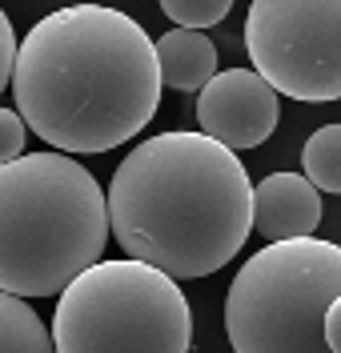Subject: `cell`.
Masks as SVG:
<instances>
[{"instance_id": "obj_1", "label": "cell", "mask_w": 341, "mask_h": 353, "mask_svg": "<svg viewBox=\"0 0 341 353\" xmlns=\"http://www.w3.org/2000/svg\"><path fill=\"white\" fill-rule=\"evenodd\" d=\"M149 32L109 4H65L17 44L12 97L24 125L56 153H109L161 105Z\"/></svg>"}, {"instance_id": "obj_2", "label": "cell", "mask_w": 341, "mask_h": 353, "mask_svg": "<svg viewBox=\"0 0 341 353\" xmlns=\"http://www.w3.org/2000/svg\"><path fill=\"white\" fill-rule=\"evenodd\" d=\"M109 233L133 257L177 277H209L253 233V185L233 149L205 132H157L109 181Z\"/></svg>"}, {"instance_id": "obj_3", "label": "cell", "mask_w": 341, "mask_h": 353, "mask_svg": "<svg viewBox=\"0 0 341 353\" xmlns=\"http://www.w3.org/2000/svg\"><path fill=\"white\" fill-rule=\"evenodd\" d=\"M109 201L68 153H24L0 165V293L56 297L101 261Z\"/></svg>"}, {"instance_id": "obj_4", "label": "cell", "mask_w": 341, "mask_h": 353, "mask_svg": "<svg viewBox=\"0 0 341 353\" xmlns=\"http://www.w3.org/2000/svg\"><path fill=\"white\" fill-rule=\"evenodd\" d=\"M341 293V245L269 241L237 269L225 297L233 353H329L325 309Z\"/></svg>"}, {"instance_id": "obj_5", "label": "cell", "mask_w": 341, "mask_h": 353, "mask_svg": "<svg viewBox=\"0 0 341 353\" xmlns=\"http://www.w3.org/2000/svg\"><path fill=\"white\" fill-rule=\"evenodd\" d=\"M56 353H189L193 313L181 285L145 261H96L52 313Z\"/></svg>"}, {"instance_id": "obj_6", "label": "cell", "mask_w": 341, "mask_h": 353, "mask_svg": "<svg viewBox=\"0 0 341 353\" xmlns=\"http://www.w3.org/2000/svg\"><path fill=\"white\" fill-rule=\"evenodd\" d=\"M245 52L289 101H341V0H253Z\"/></svg>"}, {"instance_id": "obj_7", "label": "cell", "mask_w": 341, "mask_h": 353, "mask_svg": "<svg viewBox=\"0 0 341 353\" xmlns=\"http://www.w3.org/2000/svg\"><path fill=\"white\" fill-rule=\"evenodd\" d=\"M277 88L257 68H225L197 97V125L225 149H257L277 129Z\"/></svg>"}, {"instance_id": "obj_8", "label": "cell", "mask_w": 341, "mask_h": 353, "mask_svg": "<svg viewBox=\"0 0 341 353\" xmlns=\"http://www.w3.org/2000/svg\"><path fill=\"white\" fill-rule=\"evenodd\" d=\"M321 225V193L305 173H269L253 189V229L265 241L313 237Z\"/></svg>"}, {"instance_id": "obj_9", "label": "cell", "mask_w": 341, "mask_h": 353, "mask_svg": "<svg viewBox=\"0 0 341 353\" xmlns=\"http://www.w3.org/2000/svg\"><path fill=\"white\" fill-rule=\"evenodd\" d=\"M157 44L161 81L177 92H201L217 77V44L201 28H173Z\"/></svg>"}, {"instance_id": "obj_10", "label": "cell", "mask_w": 341, "mask_h": 353, "mask_svg": "<svg viewBox=\"0 0 341 353\" xmlns=\"http://www.w3.org/2000/svg\"><path fill=\"white\" fill-rule=\"evenodd\" d=\"M0 353H56L41 313L12 293H0Z\"/></svg>"}, {"instance_id": "obj_11", "label": "cell", "mask_w": 341, "mask_h": 353, "mask_svg": "<svg viewBox=\"0 0 341 353\" xmlns=\"http://www.w3.org/2000/svg\"><path fill=\"white\" fill-rule=\"evenodd\" d=\"M301 173L318 193H341V125H321L301 149Z\"/></svg>"}, {"instance_id": "obj_12", "label": "cell", "mask_w": 341, "mask_h": 353, "mask_svg": "<svg viewBox=\"0 0 341 353\" xmlns=\"http://www.w3.org/2000/svg\"><path fill=\"white\" fill-rule=\"evenodd\" d=\"M161 12L177 28H209V24H221L233 8V0H157Z\"/></svg>"}, {"instance_id": "obj_13", "label": "cell", "mask_w": 341, "mask_h": 353, "mask_svg": "<svg viewBox=\"0 0 341 353\" xmlns=\"http://www.w3.org/2000/svg\"><path fill=\"white\" fill-rule=\"evenodd\" d=\"M24 141H28V125L17 109H4L0 105V165L24 157Z\"/></svg>"}, {"instance_id": "obj_14", "label": "cell", "mask_w": 341, "mask_h": 353, "mask_svg": "<svg viewBox=\"0 0 341 353\" xmlns=\"http://www.w3.org/2000/svg\"><path fill=\"white\" fill-rule=\"evenodd\" d=\"M17 32H12V21L8 12L0 8V92L12 85V65H17Z\"/></svg>"}, {"instance_id": "obj_15", "label": "cell", "mask_w": 341, "mask_h": 353, "mask_svg": "<svg viewBox=\"0 0 341 353\" xmlns=\"http://www.w3.org/2000/svg\"><path fill=\"white\" fill-rule=\"evenodd\" d=\"M325 345H329V353H341V293L325 309Z\"/></svg>"}]
</instances>
